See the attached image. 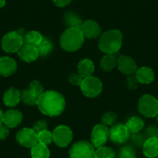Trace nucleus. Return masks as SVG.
Wrapping results in <instances>:
<instances>
[{
  "mask_svg": "<svg viewBox=\"0 0 158 158\" xmlns=\"http://www.w3.org/2000/svg\"><path fill=\"white\" fill-rule=\"evenodd\" d=\"M85 36L79 28H68L60 38V45L67 52L78 51L84 44Z\"/></svg>",
  "mask_w": 158,
  "mask_h": 158,
  "instance_id": "3",
  "label": "nucleus"
},
{
  "mask_svg": "<svg viewBox=\"0 0 158 158\" xmlns=\"http://www.w3.org/2000/svg\"><path fill=\"white\" fill-rule=\"evenodd\" d=\"M23 118V115L20 111L15 109H9L4 112L2 123L9 129L16 128L22 123Z\"/></svg>",
  "mask_w": 158,
  "mask_h": 158,
  "instance_id": "14",
  "label": "nucleus"
},
{
  "mask_svg": "<svg viewBox=\"0 0 158 158\" xmlns=\"http://www.w3.org/2000/svg\"><path fill=\"white\" fill-rule=\"evenodd\" d=\"M136 78H137L139 83L143 85H148L153 82L154 80L155 74L153 69L147 66L141 67L136 70L135 73Z\"/></svg>",
  "mask_w": 158,
  "mask_h": 158,
  "instance_id": "18",
  "label": "nucleus"
},
{
  "mask_svg": "<svg viewBox=\"0 0 158 158\" xmlns=\"http://www.w3.org/2000/svg\"><path fill=\"white\" fill-rule=\"evenodd\" d=\"M83 95L88 98H95L101 94L102 91V83L100 79L95 76L84 77L80 85Z\"/></svg>",
  "mask_w": 158,
  "mask_h": 158,
  "instance_id": "6",
  "label": "nucleus"
},
{
  "mask_svg": "<svg viewBox=\"0 0 158 158\" xmlns=\"http://www.w3.org/2000/svg\"><path fill=\"white\" fill-rule=\"evenodd\" d=\"M95 147L87 140H79L74 143L69 150L70 158H94Z\"/></svg>",
  "mask_w": 158,
  "mask_h": 158,
  "instance_id": "5",
  "label": "nucleus"
},
{
  "mask_svg": "<svg viewBox=\"0 0 158 158\" xmlns=\"http://www.w3.org/2000/svg\"><path fill=\"white\" fill-rule=\"evenodd\" d=\"M125 125L127 126L130 134H133V133H139L144 128L145 123L143 118L135 115V116L130 117Z\"/></svg>",
  "mask_w": 158,
  "mask_h": 158,
  "instance_id": "21",
  "label": "nucleus"
},
{
  "mask_svg": "<svg viewBox=\"0 0 158 158\" xmlns=\"http://www.w3.org/2000/svg\"><path fill=\"white\" fill-rule=\"evenodd\" d=\"M94 158H115V152L111 147L103 146L96 148Z\"/></svg>",
  "mask_w": 158,
  "mask_h": 158,
  "instance_id": "27",
  "label": "nucleus"
},
{
  "mask_svg": "<svg viewBox=\"0 0 158 158\" xmlns=\"http://www.w3.org/2000/svg\"><path fill=\"white\" fill-rule=\"evenodd\" d=\"M9 128L5 125L0 126V140H3L9 136Z\"/></svg>",
  "mask_w": 158,
  "mask_h": 158,
  "instance_id": "38",
  "label": "nucleus"
},
{
  "mask_svg": "<svg viewBox=\"0 0 158 158\" xmlns=\"http://www.w3.org/2000/svg\"><path fill=\"white\" fill-rule=\"evenodd\" d=\"M117 67L118 70L126 75H131L136 73L137 64L131 57L127 55H121L117 59Z\"/></svg>",
  "mask_w": 158,
  "mask_h": 158,
  "instance_id": "12",
  "label": "nucleus"
},
{
  "mask_svg": "<svg viewBox=\"0 0 158 158\" xmlns=\"http://www.w3.org/2000/svg\"><path fill=\"white\" fill-rule=\"evenodd\" d=\"M40 112L50 117L61 115L66 107L64 97L59 92L49 90L38 98L36 105Z\"/></svg>",
  "mask_w": 158,
  "mask_h": 158,
  "instance_id": "1",
  "label": "nucleus"
},
{
  "mask_svg": "<svg viewBox=\"0 0 158 158\" xmlns=\"http://www.w3.org/2000/svg\"><path fill=\"white\" fill-rule=\"evenodd\" d=\"M21 101L27 106H33L36 105L37 98L33 96L28 89H26L21 92Z\"/></svg>",
  "mask_w": 158,
  "mask_h": 158,
  "instance_id": "30",
  "label": "nucleus"
},
{
  "mask_svg": "<svg viewBox=\"0 0 158 158\" xmlns=\"http://www.w3.org/2000/svg\"><path fill=\"white\" fill-rule=\"evenodd\" d=\"M147 139V138L146 137L145 135L143 134V133H137L132 134V140H133V143L136 144V146H139V147H140V146L143 147Z\"/></svg>",
  "mask_w": 158,
  "mask_h": 158,
  "instance_id": "34",
  "label": "nucleus"
},
{
  "mask_svg": "<svg viewBox=\"0 0 158 158\" xmlns=\"http://www.w3.org/2000/svg\"><path fill=\"white\" fill-rule=\"evenodd\" d=\"M84 77H81L78 73H71L68 77V81L72 85L74 86H79L81 85V82L83 81Z\"/></svg>",
  "mask_w": 158,
  "mask_h": 158,
  "instance_id": "33",
  "label": "nucleus"
},
{
  "mask_svg": "<svg viewBox=\"0 0 158 158\" xmlns=\"http://www.w3.org/2000/svg\"><path fill=\"white\" fill-rule=\"evenodd\" d=\"M146 136L149 137H158V127L154 125L148 126L146 129Z\"/></svg>",
  "mask_w": 158,
  "mask_h": 158,
  "instance_id": "37",
  "label": "nucleus"
},
{
  "mask_svg": "<svg viewBox=\"0 0 158 158\" xmlns=\"http://www.w3.org/2000/svg\"><path fill=\"white\" fill-rule=\"evenodd\" d=\"M156 123H157V125H158V114H157V115L156 116Z\"/></svg>",
  "mask_w": 158,
  "mask_h": 158,
  "instance_id": "42",
  "label": "nucleus"
},
{
  "mask_svg": "<svg viewBox=\"0 0 158 158\" xmlns=\"http://www.w3.org/2000/svg\"><path fill=\"white\" fill-rule=\"evenodd\" d=\"M64 23L68 28H79L81 27L82 21L78 15L73 12H68L64 16Z\"/></svg>",
  "mask_w": 158,
  "mask_h": 158,
  "instance_id": "24",
  "label": "nucleus"
},
{
  "mask_svg": "<svg viewBox=\"0 0 158 158\" xmlns=\"http://www.w3.org/2000/svg\"><path fill=\"white\" fill-rule=\"evenodd\" d=\"M138 110L146 118H153L158 114V99L151 95H142L138 101Z\"/></svg>",
  "mask_w": 158,
  "mask_h": 158,
  "instance_id": "4",
  "label": "nucleus"
},
{
  "mask_svg": "<svg viewBox=\"0 0 158 158\" xmlns=\"http://www.w3.org/2000/svg\"><path fill=\"white\" fill-rule=\"evenodd\" d=\"M38 143L48 146L53 142V133L48 130H45L37 133Z\"/></svg>",
  "mask_w": 158,
  "mask_h": 158,
  "instance_id": "29",
  "label": "nucleus"
},
{
  "mask_svg": "<svg viewBox=\"0 0 158 158\" xmlns=\"http://www.w3.org/2000/svg\"><path fill=\"white\" fill-rule=\"evenodd\" d=\"M21 101V92L14 88H10L4 94L3 102L7 107H15Z\"/></svg>",
  "mask_w": 158,
  "mask_h": 158,
  "instance_id": "19",
  "label": "nucleus"
},
{
  "mask_svg": "<svg viewBox=\"0 0 158 158\" xmlns=\"http://www.w3.org/2000/svg\"><path fill=\"white\" fill-rule=\"evenodd\" d=\"M109 136V130L103 124H97L91 133V143L95 148L103 147L107 143Z\"/></svg>",
  "mask_w": 158,
  "mask_h": 158,
  "instance_id": "10",
  "label": "nucleus"
},
{
  "mask_svg": "<svg viewBox=\"0 0 158 158\" xmlns=\"http://www.w3.org/2000/svg\"><path fill=\"white\" fill-rule=\"evenodd\" d=\"M53 142L59 147H67L73 139V133L71 129L65 125H60L52 132Z\"/></svg>",
  "mask_w": 158,
  "mask_h": 158,
  "instance_id": "8",
  "label": "nucleus"
},
{
  "mask_svg": "<svg viewBox=\"0 0 158 158\" xmlns=\"http://www.w3.org/2000/svg\"><path fill=\"white\" fill-rule=\"evenodd\" d=\"M138 85H139V81H138L136 75L131 74V75L128 76L127 79V85L130 90H135L138 87Z\"/></svg>",
  "mask_w": 158,
  "mask_h": 158,
  "instance_id": "36",
  "label": "nucleus"
},
{
  "mask_svg": "<svg viewBox=\"0 0 158 158\" xmlns=\"http://www.w3.org/2000/svg\"><path fill=\"white\" fill-rule=\"evenodd\" d=\"M136 154L134 148L131 146H124L119 150L118 158H136Z\"/></svg>",
  "mask_w": 158,
  "mask_h": 158,
  "instance_id": "32",
  "label": "nucleus"
},
{
  "mask_svg": "<svg viewBox=\"0 0 158 158\" xmlns=\"http://www.w3.org/2000/svg\"><path fill=\"white\" fill-rule=\"evenodd\" d=\"M23 37V44L36 47L42 41L44 36L40 32L36 31V30H31V31H29L25 33Z\"/></svg>",
  "mask_w": 158,
  "mask_h": 158,
  "instance_id": "22",
  "label": "nucleus"
},
{
  "mask_svg": "<svg viewBox=\"0 0 158 158\" xmlns=\"http://www.w3.org/2000/svg\"><path fill=\"white\" fill-rule=\"evenodd\" d=\"M130 137V133L127 126L123 124H116L112 126L109 130V138L115 144H123L127 142Z\"/></svg>",
  "mask_w": 158,
  "mask_h": 158,
  "instance_id": "11",
  "label": "nucleus"
},
{
  "mask_svg": "<svg viewBox=\"0 0 158 158\" xmlns=\"http://www.w3.org/2000/svg\"><path fill=\"white\" fill-rule=\"evenodd\" d=\"M117 118H118V116L115 112H107L102 116V124L105 125L106 127H112L114 125L115 121L117 120Z\"/></svg>",
  "mask_w": 158,
  "mask_h": 158,
  "instance_id": "31",
  "label": "nucleus"
},
{
  "mask_svg": "<svg viewBox=\"0 0 158 158\" xmlns=\"http://www.w3.org/2000/svg\"><path fill=\"white\" fill-rule=\"evenodd\" d=\"M3 115L4 112H2V110L0 109V126L2 125V121H3Z\"/></svg>",
  "mask_w": 158,
  "mask_h": 158,
  "instance_id": "40",
  "label": "nucleus"
},
{
  "mask_svg": "<svg viewBox=\"0 0 158 158\" xmlns=\"http://www.w3.org/2000/svg\"><path fill=\"white\" fill-rule=\"evenodd\" d=\"M17 69L16 60L10 57H0V75L9 77L14 74Z\"/></svg>",
  "mask_w": 158,
  "mask_h": 158,
  "instance_id": "16",
  "label": "nucleus"
},
{
  "mask_svg": "<svg viewBox=\"0 0 158 158\" xmlns=\"http://www.w3.org/2000/svg\"><path fill=\"white\" fill-rule=\"evenodd\" d=\"M117 66V59L114 54H106L100 60V67L102 70L109 72L113 70Z\"/></svg>",
  "mask_w": 158,
  "mask_h": 158,
  "instance_id": "23",
  "label": "nucleus"
},
{
  "mask_svg": "<svg viewBox=\"0 0 158 158\" xmlns=\"http://www.w3.org/2000/svg\"><path fill=\"white\" fill-rule=\"evenodd\" d=\"M16 139L18 143L26 148H32L38 143L37 133L33 128L25 127L16 133Z\"/></svg>",
  "mask_w": 158,
  "mask_h": 158,
  "instance_id": "9",
  "label": "nucleus"
},
{
  "mask_svg": "<svg viewBox=\"0 0 158 158\" xmlns=\"http://www.w3.org/2000/svg\"><path fill=\"white\" fill-rule=\"evenodd\" d=\"M1 44L5 52H18L23 45V37L17 31L10 32L2 37Z\"/></svg>",
  "mask_w": 158,
  "mask_h": 158,
  "instance_id": "7",
  "label": "nucleus"
},
{
  "mask_svg": "<svg viewBox=\"0 0 158 158\" xmlns=\"http://www.w3.org/2000/svg\"><path fill=\"white\" fill-rule=\"evenodd\" d=\"M80 30L83 36L88 39H96L99 37L102 33V29L99 24L91 19L82 22Z\"/></svg>",
  "mask_w": 158,
  "mask_h": 158,
  "instance_id": "13",
  "label": "nucleus"
},
{
  "mask_svg": "<svg viewBox=\"0 0 158 158\" xmlns=\"http://www.w3.org/2000/svg\"><path fill=\"white\" fill-rule=\"evenodd\" d=\"M28 90L30 91V93L33 95V96L36 97L38 99L40 95L44 92V87L42 85V84L40 82L37 80H33V81H31L29 85Z\"/></svg>",
  "mask_w": 158,
  "mask_h": 158,
  "instance_id": "28",
  "label": "nucleus"
},
{
  "mask_svg": "<svg viewBox=\"0 0 158 158\" xmlns=\"http://www.w3.org/2000/svg\"><path fill=\"white\" fill-rule=\"evenodd\" d=\"M123 44V33L116 29L106 30L100 36L98 48L105 54H115L118 52Z\"/></svg>",
  "mask_w": 158,
  "mask_h": 158,
  "instance_id": "2",
  "label": "nucleus"
},
{
  "mask_svg": "<svg viewBox=\"0 0 158 158\" xmlns=\"http://www.w3.org/2000/svg\"><path fill=\"white\" fill-rule=\"evenodd\" d=\"M37 49L39 57H44L49 55L53 51L54 45L51 40L47 37H44L42 41L36 47Z\"/></svg>",
  "mask_w": 158,
  "mask_h": 158,
  "instance_id": "25",
  "label": "nucleus"
},
{
  "mask_svg": "<svg viewBox=\"0 0 158 158\" xmlns=\"http://www.w3.org/2000/svg\"><path fill=\"white\" fill-rule=\"evenodd\" d=\"M6 5V0H0V8H2Z\"/></svg>",
  "mask_w": 158,
  "mask_h": 158,
  "instance_id": "41",
  "label": "nucleus"
},
{
  "mask_svg": "<svg viewBox=\"0 0 158 158\" xmlns=\"http://www.w3.org/2000/svg\"><path fill=\"white\" fill-rule=\"evenodd\" d=\"M48 123L46 120L44 119H40V120L37 121L33 125V129L36 133H39L40 132L44 131L45 130H48Z\"/></svg>",
  "mask_w": 158,
  "mask_h": 158,
  "instance_id": "35",
  "label": "nucleus"
},
{
  "mask_svg": "<svg viewBox=\"0 0 158 158\" xmlns=\"http://www.w3.org/2000/svg\"><path fill=\"white\" fill-rule=\"evenodd\" d=\"M94 71H95V64L90 59H82L77 64V73L81 77H87L92 76Z\"/></svg>",
  "mask_w": 158,
  "mask_h": 158,
  "instance_id": "20",
  "label": "nucleus"
},
{
  "mask_svg": "<svg viewBox=\"0 0 158 158\" xmlns=\"http://www.w3.org/2000/svg\"><path fill=\"white\" fill-rule=\"evenodd\" d=\"M32 158H50V150L48 146L39 143L31 148Z\"/></svg>",
  "mask_w": 158,
  "mask_h": 158,
  "instance_id": "26",
  "label": "nucleus"
},
{
  "mask_svg": "<svg viewBox=\"0 0 158 158\" xmlns=\"http://www.w3.org/2000/svg\"><path fill=\"white\" fill-rule=\"evenodd\" d=\"M143 153L147 158L158 156V137H149L143 145Z\"/></svg>",
  "mask_w": 158,
  "mask_h": 158,
  "instance_id": "17",
  "label": "nucleus"
},
{
  "mask_svg": "<svg viewBox=\"0 0 158 158\" xmlns=\"http://www.w3.org/2000/svg\"><path fill=\"white\" fill-rule=\"evenodd\" d=\"M17 53L19 58L26 63H32L39 57L36 48L31 45L23 44Z\"/></svg>",
  "mask_w": 158,
  "mask_h": 158,
  "instance_id": "15",
  "label": "nucleus"
},
{
  "mask_svg": "<svg viewBox=\"0 0 158 158\" xmlns=\"http://www.w3.org/2000/svg\"><path fill=\"white\" fill-rule=\"evenodd\" d=\"M71 1L72 0H53L54 5L57 7H60V8L68 6L71 3Z\"/></svg>",
  "mask_w": 158,
  "mask_h": 158,
  "instance_id": "39",
  "label": "nucleus"
}]
</instances>
